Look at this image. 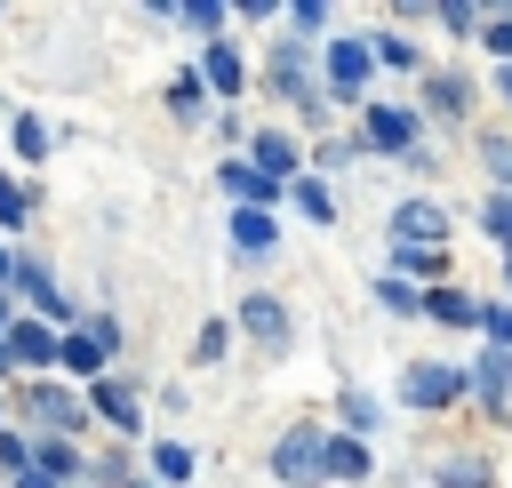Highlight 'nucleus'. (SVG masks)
<instances>
[{
	"label": "nucleus",
	"instance_id": "obj_1",
	"mask_svg": "<svg viewBox=\"0 0 512 488\" xmlns=\"http://www.w3.org/2000/svg\"><path fill=\"white\" fill-rule=\"evenodd\" d=\"M272 472H280V480H320V472H328V448H320L312 432H288V440L272 448Z\"/></svg>",
	"mask_w": 512,
	"mask_h": 488
},
{
	"label": "nucleus",
	"instance_id": "obj_2",
	"mask_svg": "<svg viewBox=\"0 0 512 488\" xmlns=\"http://www.w3.org/2000/svg\"><path fill=\"white\" fill-rule=\"evenodd\" d=\"M400 392H408L416 408H440V400H456V392H464V376H456V368H408V376H400Z\"/></svg>",
	"mask_w": 512,
	"mask_h": 488
},
{
	"label": "nucleus",
	"instance_id": "obj_3",
	"mask_svg": "<svg viewBox=\"0 0 512 488\" xmlns=\"http://www.w3.org/2000/svg\"><path fill=\"white\" fill-rule=\"evenodd\" d=\"M392 232H400V248H440V208H424V200H408L400 216H392Z\"/></svg>",
	"mask_w": 512,
	"mask_h": 488
},
{
	"label": "nucleus",
	"instance_id": "obj_4",
	"mask_svg": "<svg viewBox=\"0 0 512 488\" xmlns=\"http://www.w3.org/2000/svg\"><path fill=\"white\" fill-rule=\"evenodd\" d=\"M104 352H112V328H104V320H96V336H64V344H56V360H64L72 376H96Z\"/></svg>",
	"mask_w": 512,
	"mask_h": 488
},
{
	"label": "nucleus",
	"instance_id": "obj_5",
	"mask_svg": "<svg viewBox=\"0 0 512 488\" xmlns=\"http://www.w3.org/2000/svg\"><path fill=\"white\" fill-rule=\"evenodd\" d=\"M240 320H248L264 344H288V312H280V296H248V304H240Z\"/></svg>",
	"mask_w": 512,
	"mask_h": 488
},
{
	"label": "nucleus",
	"instance_id": "obj_6",
	"mask_svg": "<svg viewBox=\"0 0 512 488\" xmlns=\"http://www.w3.org/2000/svg\"><path fill=\"white\" fill-rule=\"evenodd\" d=\"M328 72H336V88L352 96V88L368 80V48H360V40H336V48H328Z\"/></svg>",
	"mask_w": 512,
	"mask_h": 488
},
{
	"label": "nucleus",
	"instance_id": "obj_7",
	"mask_svg": "<svg viewBox=\"0 0 512 488\" xmlns=\"http://www.w3.org/2000/svg\"><path fill=\"white\" fill-rule=\"evenodd\" d=\"M8 360L48 368V360H56V336H48V328H32V320H24V328H8Z\"/></svg>",
	"mask_w": 512,
	"mask_h": 488
},
{
	"label": "nucleus",
	"instance_id": "obj_8",
	"mask_svg": "<svg viewBox=\"0 0 512 488\" xmlns=\"http://www.w3.org/2000/svg\"><path fill=\"white\" fill-rule=\"evenodd\" d=\"M368 136L400 152V144H416V120H408V112H392V104H376V112H368Z\"/></svg>",
	"mask_w": 512,
	"mask_h": 488
},
{
	"label": "nucleus",
	"instance_id": "obj_9",
	"mask_svg": "<svg viewBox=\"0 0 512 488\" xmlns=\"http://www.w3.org/2000/svg\"><path fill=\"white\" fill-rule=\"evenodd\" d=\"M256 168H264L272 184H288V176H296V144H288V136H256Z\"/></svg>",
	"mask_w": 512,
	"mask_h": 488
},
{
	"label": "nucleus",
	"instance_id": "obj_10",
	"mask_svg": "<svg viewBox=\"0 0 512 488\" xmlns=\"http://www.w3.org/2000/svg\"><path fill=\"white\" fill-rule=\"evenodd\" d=\"M424 312H440V320H456V328H480V304H472V296H456V288H432V296H424Z\"/></svg>",
	"mask_w": 512,
	"mask_h": 488
},
{
	"label": "nucleus",
	"instance_id": "obj_11",
	"mask_svg": "<svg viewBox=\"0 0 512 488\" xmlns=\"http://www.w3.org/2000/svg\"><path fill=\"white\" fill-rule=\"evenodd\" d=\"M224 184H232V192H240L248 208H256V200L272 192V176H264V168H248V160H224Z\"/></svg>",
	"mask_w": 512,
	"mask_h": 488
},
{
	"label": "nucleus",
	"instance_id": "obj_12",
	"mask_svg": "<svg viewBox=\"0 0 512 488\" xmlns=\"http://www.w3.org/2000/svg\"><path fill=\"white\" fill-rule=\"evenodd\" d=\"M96 408H104L120 432H136V392H128V384H96Z\"/></svg>",
	"mask_w": 512,
	"mask_h": 488
},
{
	"label": "nucleus",
	"instance_id": "obj_13",
	"mask_svg": "<svg viewBox=\"0 0 512 488\" xmlns=\"http://www.w3.org/2000/svg\"><path fill=\"white\" fill-rule=\"evenodd\" d=\"M232 240H240V248H272V216H264V208H240V216H232Z\"/></svg>",
	"mask_w": 512,
	"mask_h": 488
},
{
	"label": "nucleus",
	"instance_id": "obj_14",
	"mask_svg": "<svg viewBox=\"0 0 512 488\" xmlns=\"http://www.w3.org/2000/svg\"><path fill=\"white\" fill-rule=\"evenodd\" d=\"M208 80H216V88H224V96H232V88H240V56H232V48H224V40H216V48H208Z\"/></svg>",
	"mask_w": 512,
	"mask_h": 488
},
{
	"label": "nucleus",
	"instance_id": "obj_15",
	"mask_svg": "<svg viewBox=\"0 0 512 488\" xmlns=\"http://www.w3.org/2000/svg\"><path fill=\"white\" fill-rule=\"evenodd\" d=\"M328 472L360 480V472H368V448H360V440H336V448H328Z\"/></svg>",
	"mask_w": 512,
	"mask_h": 488
},
{
	"label": "nucleus",
	"instance_id": "obj_16",
	"mask_svg": "<svg viewBox=\"0 0 512 488\" xmlns=\"http://www.w3.org/2000/svg\"><path fill=\"white\" fill-rule=\"evenodd\" d=\"M376 296H384V304H392V312H424V296H416V288H408V280H384V288H376Z\"/></svg>",
	"mask_w": 512,
	"mask_h": 488
},
{
	"label": "nucleus",
	"instance_id": "obj_17",
	"mask_svg": "<svg viewBox=\"0 0 512 488\" xmlns=\"http://www.w3.org/2000/svg\"><path fill=\"white\" fill-rule=\"evenodd\" d=\"M472 384H480V392H488V400H496V392H504V352H488V360H480V368H472Z\"/></svg>",
	"mask_w": 512,
	"mask_h": 488
},
{
	"label": "nucleus",
	"instance_id": "obj_18",
	"mask_svg": "<svg viewBox=\"0 0 512 488\" xmlns=\"http://www.w3.org/2000/svg\"><path fill=\"white\" fill-rule=\"evenodd\" d=\"M480 160H488V168L512 184V144H504V136H480Z\"/></svg>",
	"mask_w": 512,
	"mask_h": 488
},
{
	"label": "nucleus",
	"instance_id": "obj_19",
	"mask_svg": "<svg viewBox=\"0 0 512 488\" xmlns=\"http://www.w3.org/2000/svg\"><path fill=\"white\" fill-rule=\"evenodd\" d=\"M296 208H304L312 224H328V192H320V184H296Z\"/></svg>",
	"mask_w": 512,
	"mask_h": 488
},
{
	"label": "nucleus",
	"instance_id": "obj_20",
	"mask_svg": "<svg viewBox=\"0 0 512 488\" xmlns=\"http://www.w3.org/2000/svg\"><path fill=\"white\" fill-rule=\"evenodd\" d=\"M32 408H40L48 424H72V400H64V392H32Z\"/></svg>",
	"mask_w": 512,
	"mask_h": 488
},
{
	"label": "nucleus",
	"instance_id": "obj_21",
	"mask_svg": "<svg viewBox=\"0 0 512 488\" xmlns=\"http://www.w3.org/2000/svg\"><path fill=\"white\" fill-rule=\"evenodd\" d=\"M480 328H488L496 344H512V312H504V304H488V312H480Z\"/></svg>",
	"mask_w": 512,
	"mask_h": 488
},
{
	"label": "nucleus",
	"instance_id": "obj_22",
	"mask_svg": "<svg viewBox=\"0 0 512 488\" xmlns=\"http://www.w3.org/2000/svg\"><path fill=\"white\" fill-rule=\"evenodd\" d=\"M0 224H24V192H16L8 176H0Z\"/></svg>",
	"mask_w": 512,
	"mask_h": 488
},
{
	"label": "nucleus",
	"instance_id": "obj_23",
	"mask_svg": "<svg viewBox=\"0 0 512 488\" xmlns=\"http://www.w3.org/2000/svg\"><path fill=\"white\" fill-rule=\"evenodd\" d=\"M480 216H488V232H496V240H512V200H488Z\"/></svg>",
	"mask_w": 512,
	"mask_h": 488
},
{
	"label": "nucleus",
	"instance_id": "obj_24",
	"mask_svg": "<svg viewBox=\"0 0 512 488\" xmlns=\"http://www.w3.org/2000/svg\"><path fill=\"white\" fill-rule=\"evenodd\" d=\"M448 488H488V472H472V464H448Z\"/></svg>",
	"mask_w": 512,
	"mask_h": 488
},
{
	"label": "nucleus",
	"instance_id": "obj_25",
	"mask_svg": "<svg viewBox=\"0 0 512 488\" xmlns=\"http://www.w3.org/2000/svg\"><path fill=\"white\" fill-rule=\"evenodd\" d=\"M488 48H496V56H512V24H488Z\"/></svg>",
	"mask_w": 512,
	"mask_h": 488
},
{
	"label": "nucleus",
	"instance_id": "obj_26",
	"mask_svg": "<svg viewBox=\"0 0 512 488\" xmlns=\"http://www.w3.org/2000/svg\"><path fill=\"white\" fill-rule=\"evenodd\" d=\"M16 488H48V472H24V480H16Z\"/></svg>",
	"mask_w": 512,
	"mask_h": 488
},
{
	"label": "nucleus",
	"instance_id": "obj_27",
	"mask_svg": "<svg viewBox=\"0 0 512 488\" xmlns=\"http://www.w3.org/2000/svg\"><path fill=\"white\" fill-rule=\"evenodd\" d=\"M0 376H8V344H0Z\"/></svg>",
	"mask_w": 512,
	"mask_h": 488
},
{
	"label": "nucleus",
	"instance_id": "obj_28",
	"mask_svg": "<svg viewBox=\"0 0 512 488\" xmlns=\"http://www.w3.org/2000/svg\"><path fill=\"white\" fill-rule=\"evenodd\" d=\"M504 96H512V72H504Z\"/></svg>",
	"mask_w": 512,
	"mask_h": 488
},
{
	"label": "nucleus",
	"instance_id": "obj_29",
	"mask_svg": "<svg viewBox=\"0 0 512 488\" xmlns=\"http://www.w3.org/2000/svg\"><path fill=\"white\" fill-rule=\"evenodd\" d=\"M0 272H8V256H0Z\"/></svg>",
	"mask_w": 512,
	"mask_h": 488
}]
</instances>
